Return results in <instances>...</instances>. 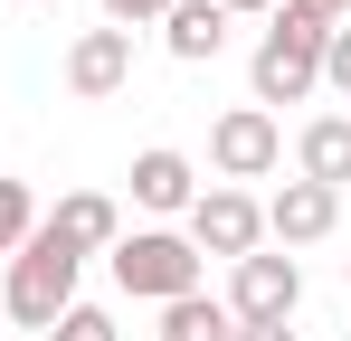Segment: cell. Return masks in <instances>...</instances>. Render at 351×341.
I'll return each instance as SVG.
<instances>
[{
	"instance_id": "9a60e30c",
	"label": "cell",
	"mask_w": 351,
	"mask_h": 341,
	"mask_svg": "<svg viewBox=\"0 0 351 341\" xmlns=\"http://www.w3.org/2000/svg\"><path fill=\"white\" fill-rule=\"evenodd\" d=\"M48 341H123V332H114V313H105V303H66L58 323H48Z\"/></svg>"
},
{
	"instance_id": "7402d4cb",
	"label": "cell",
	"mask_w": 351,
	"mask_h": 341,
	"mask_svg": "<svg viewBox=\"0 0 351 341\" xmlns=\"http://www.w3.org/2000/svg\"><path fill=\"white\" fill-rule=\"evenodd\" d=\"M342 284H351V266H342Z\"/></svg>"
},
{
	"instance_id": "d4e9b609",
	"label": "cell",
	"mask_w": 351,
	"mask_h": 341,
	"mask_svg": "<svg viewBox=\"0 0 351 341\" xmlns=\"http://www.w3.org/2000/svg\"><path fill=\"white\" fill-rule=\"evenodd\" d=\"M342 341H351V332H342Z\"/></svg>"
},
{
	"instance_id": "4fadbf2b",
	"label": "cell",
	"mask_w": 351,
	"mask_h": 341,
	"mask_svg": "<svg viewBox=\"0 0 351 341\" xmlns=\"http://www.w3.org/2000/svg\"><path fill=\"white\" fill-rule=\"evenodd\" d=\"M237 323H228V303L219 294H180V303H162V332L152 341H228Z\"/></svg>"
},
{
	"instance_id": "ac0fdd59",
	"label": "cell",
	"mask_w": 351,
	"mask_h": 341,
	"mask_svg": "<svg viewBox=\"0 0 351 341\" xmlns=\"http://www.w3.org/2000/svg\"><path fill=\"white\" fill-rule=\"evenodd\" d=\"M228 341H294V323H237Z\"/></svg>"
},
{
	"instance_id": "7a4b0ae2",
	"label": "cell",
	"mask_w": 351,
	"mask_h": 341,
	"mask_svg": "<svg viewBox=\"0 0 351 341\" xmlns=\"http://www.w3.org/2000/svg\"><path fill=\"white\" fill-rule=\"evenodd\" d=\"M76 275H86V256L48 237V227H29V247L10 256V275H0V313L19 323V332H48L66 303H76Z\"/></svg>"
},
{
	"instance_id": "8fae6325",
	"label": "cell",
	"mask_w": 351,
	"mask_h": 341,
	"mask_svg": "<svg viewBox=\"0 0 351 341\" xmlns=\"http://www.w3.org/2000/svg\"><path fill=\"white\" fill-rule=\"evenodd\" d=\"M162 48L180 66H209V57L228 48V10L219 0H171V19H162Z\"/></svg>"
},
{
	"instance_id": "7c38bea8",
	"label": "cell",
	"mask_w": 351,
	"mask_h": 341,
	"mask_svg": "<svg viewBox=\"0 0 351 341\" xmlns=\"http://www.w3.org/2000/svg\"><path fill=\"white\" fill-rule=\"evenodd\" d=\"M294 180H323V190L351 180V114H313V123H304V142H294Z\"/></svg>"
},
{
	"instance_id": "603a6c76",
	"label": "cell",
	"mask_w": 351,
	"mask_h": 341,
	"mask_svg": "<svg viewBox=\"0 0 351 341\" xmlns=\"http://www.w3.org/2000/svg\"><path fill=\"white\" fill-rule=\"evenodd\" d=\"M0 323H10V313H0Z\"/></svg>"
},
{
	"instance_id": "e0dca14e",
	"label": "cell",
	"mask_w": 351,
	"mask_h": 341,
	"mask_svg": "<svg viewBox=\"0 0 351 341\" xmlns=\"http://www.w3.org/2000/svg\"><path fill=\"white\" fill-rule=\"evenodd\" d=\"M105 29H143V19H171V0H95Z\"/></svg>"
},
{
	"instance_id": "9c48e42d",
	"label": "cell",
	"mask_w": 351,
	"mask_h": 341,
	"mask_svg": "<svg viewBox=\"0 0 351 341\" xmlns=\"http://www.w3.org/2000/svg\"><path fill=\"white\" fill-rule=\"evenodd\" d=\"M190 199H199V170H190V152H171V142L133 152V209H152V218H190Z\"/></svg>"
},
{
	"instance_id": "6da1fadb",
	"label": "cell",
	"mask_w": 351,
	"mask_h": 341,
	"mask_svg": "<svg viewBox=\"0 0 351 341\" xmlns=\"http://www.w3.org/2000/svg\"><path fill=\"white\" fill-rule=\"evenodd\" d=\"M323 48H332V19H313L304 0H276V19H266V38H256V57H247V105H304L313 86H323Z\"/></svg>"
},
{
	"instance_id": "d6986e66",
	"label": "cell",
	"mask_w": 351,
	"mask_h": 341,
	"mask_svg": "<svg viewBox=\"0 0 351 341\" xmlns=\"http://www.w3.org/2000/svg\"><path fill=\"white\" fill-rule=\"evenodd\" d=\"M228 19H276V0H219Z\"/></svg>"
},
{
	"instance_id": "ffe728a7",
	"label": "cell",
	"mask_w": 351,
	"mask_h": 341,
	"mask_svg": "<svg viewBox=\"0 0 351 341\" xmlns=\"http://www.w3.org/2000/svg\"><path fill=\"white\" fill-rule=\"evenodd\" d=\"M304 10H313V19H332V29L351 19V0H304Z\"/></svg>"
},
{
	"instance_id": "cb8c5ba5",
	"label": "cell",
	"mask_w": 351,
	"mask_h": 341,
	"mask_svg": "<svg viewBox=\"0 0 351 341\" xmlns=\"http://www.w3.org/2000/svg\"><path fill=\"white\" fill-rule=\"evenodd\" d=\"M143 341H152V332H143Z\"/></svg>"
},
{
	"instance_id": "52a82bcc",
	"label": "cell",
	"mask_w": 351,
	"mask_h": 341,
	"mask_svg": "<svg viewBox=\"0 0 351 341\" xmlns=\"http://www.w3.org/2000/svg\"><path fill=\"white\" fill-rule=\"evenodd\" d=\"M133 86V29H76L66 38V95L76 105H105Z\"/></svg>"
},
{
	"instance_id": "30bf717a",
	"label": "cell",
	"mask_w": 351,
	"mask_h": 341,
	"mask_svg": "<svg viewBox=\"0 0 351 341\" xmlns=\"http://www.w3.org/2000/svg\"><path fill=\"white\" fill-rule=\"evenodd\" d=\"M48 237H66V247H76V256H114V237H123V209L114 199H105V190H66L58 209H48Z\"/></svg>"
},
{
	"instance_id": "5b68a950",
	"label": "cell",
	"mask_w": 351,
	"mask_h": 341,
	"mask_svg": "<svg viewBox=\"0 0 351 341\" xmlns=\"http://www.w3.org/2000/svg\"><path fill=\"white\" fill-rule=\"evenodd\" d=\"M228 323H294V303H304V266H294L285 247H256V256H237L228 266Z\"/></svg>"
},
{
	"instance_id": "277c9868",
	"label": "cell",
	"mask_w": 351,
	"mask_h": 341,
	"mask_svg": "<svg viewBox=\"0 0 351 341\" xmlns=\"http://www.w3.org/2000/svg\"><path fill=\"white\" fill-rule=\"evenodd\" d=\"M180 237L199 247V256H256L266 247V199H247V190H228V180H209L199 199H190V218H180Z\"/></svg>"
},
{
	"instance_id": "3957f363",
	"label": "cell",
	"mask_w": 351,
	"mask_h": 341,
	"mask_svg": "<svg viewBox=\"0 0 351 341\" xmlns=\"http://www.w3.org/2000/svg\"><path fill=\"white\" fill-rule=\"evenodd\" d=\"M105 266H114V284L133 303H180V294H199V266H209V256H199L180 227H123Z\"/></svg>"
},
{
	"instance_id": "5bb4252c",
	"label": "cell",
	"mask_w": 351,
	"mask_h": 341,
	"mask_svg": "<svg viewBox=\"0 0 351 341\" xmlns=\"http://www.w3.org/2000/svg\"><path fill=\"white\" fill-rule=\"evenodd\" d=\"M29 227H38L29 180H0V256H19V247H29Z\"/></svg>"
},
{
	"instance_id": "44dd1931",
	"label": "cell",
	"mask_w": 351,
	"mask_h": 341,
	"mask_svg": "<svg viewBox=\"0 0 351 341\" xmlns=\"http://www.w3.org/2000/svg\"><path fill=\"white\" fill-rule=\"evenodd\" d=\"M29 10H48V0H29Z\"/></svg>"
},
{
	"instance_id": "2e32d148",
	"label": "cell",
	"mask_w": 351,
	"mask_h": 341,
	"mask_svg": "<svg viewBox=\"0 0 351 341\" xmlns=\"http://www.w3.org/2000/svg\"><path fill=\"white\" fill-rule=\"evenodd\" d=\"M323 86H332V95L351 105V19L332 29V48H323Z\"/></svg>"
},
{
	"instance_id": "ba28073f",
	"label": "cell",
	"mask_w": 351,
	"mask_h": 341,
	"mask_svg": "<svg viewBox=\"0 0 351 341\" xmlns=\"http://www.w3.org/2000/svg\"><path fill=\"white\" fill-rule=\"evenodd\" d=\"M332 227H342V190H323V180H285V190L266 199V237H276L285 256L294 247H323Z\"/></svg>"
},
{
	"instance_id": "8992f818",
	"label": "cell",
	"mask_w": 351,
	"mask_h": 341,
	"mask_svg": "<svg viewBox=\"0 0 351 341\" xmlns=\"http://www.w3.org/2000/svg\"><path fill=\"white\" fill-rule=\"evenodd\" d=\"M285 162V123H276V114L266 105H228L219 114V123H209V170H219V180H266V170Z\"/></svg>"
}]
</instances>
